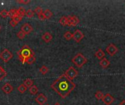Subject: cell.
<instances>
[{
  "mask_svg": "<svg viewBox=\"0 0 125 105\" xmlns=\"http://www.w3.org/2000/svg\"><path fill=\"white\" fill-rule=\"evenodd\" d=\"M106 53H108V54L111 56H114L116 54V53L119 51V49L118 48L114 45V44H110L107 48H106Z\"/></svg>",
  "mask_w": 125,
  "mask_h": 105,
  "instance_id": "52a82bcc",
  "label": "cell"
},
{
  "mask_svg": "<svg viewBox=\"0 0 125 105\" xmlns=\"http://www.w3.org/2000/svg\"><path fill=\"white\" fill-rule=\"evenodd\" d=\"M54 105H60V104H59V102H56V104H55Z\"/></svg>",
  "mask_w": 125,
  "mask_h": 105,
  "instance_id": "8d00e7d4",
  "label": "cell"
},
{
  "mask_svg": "<svg viewBox=\"0 0 125 105\" xmlns=\"http://www.w3.org/2000/svg\"><path fill=\"white\" fill-rule=\"evenodd\" d=\"M35 12H36L37 15H39V14L42 13V12H43V11H42V9L40 7H37L35 9Z\"/></svg>",
  "mask_w": 125,
  "mask_h": 105,
  "instance_id": "1f68e13d",
  "label": "cell"
},
{
  "mask_svg": "<svg viewBox=\"0 0 125 105\" xmlns=\"http://www.w3.org/2000/svg\"><path fill=\"white\" fill-rule=\"evenodd\" d=\"M48 71H49L48 68L47 67H45V65H44V66H42V67L40 69V73H41V74H42V75H45V74H47V73L48 72Z\"/></svg>",
  "mask_w": 125,
  "mask_h": 105,
  "instance_id": "4316f807",
  "label": "cell"
},
{
  "mask_svg": "<svg viewBox=\"0 0 125 105\" xmlns=\"http://www.w3.org/2000/svg\"><path fill=\"white\" fill-rule=\"evenodd\" d=\"M76 85L73 80H70L64 74L59 76L51 86V88L56 92L62 99L67 97L75 89Z\"/></svg>",
  "mask_w": 125,
  "mask_h": 105,
  "instance_id": "6da1fadb",
  "label": "cell"
},
{
  "mask_svg": "<svg viewBox=\"0 0 125 105\" xmlns=\"http://www.w3.org/2000/svg\"><path fill=\"white\" fill-rule=\"evenodd\" d=\"M26 16L27 17V18H32L33 16H34V12L31 10H28L26 12Z\"/></svg>",
  "mask_w": 125,
  "mask_h": 105,
  "instance_id": "f1b7e54d",
  "label": "cell"
},
{
  "mask_svg": "<svg viewBox=\"0 0 125 105\" xmlns=\"http://www.w3.org/2000/svg\"><path fill=\"white\" fill-rule=\"evenodd\" d=\"M59 23L62 26H67V17L66 16H63L60 18L59 20Z\"/></svg>",
  "mask_w": 125,
  "mask_h": 105,
  "instance_id": "cb8c5ba5",
  "label": "cell"
},
{
  "mask_svg": "<svg viewBox=\"0 0 125 105\" xmlns=\"http://www.w3.org/2000/svg\"><path fill=\"white\" fill-rule=\"evenodd\" d=\"M119 105H125V100H124V101H122L120 104Z\"/></svg>",
  "mask_w": 125,
  "mask_h": 105,
  "instance_id": "d590c367",
  "label": "cell"
},
{
  "mask_svg": "<svg viewBox=\"0 0 125 105\" xmlns=\"http://www.w3.org/2000/svg\"><path fill=\"white\" fill-rule=\"evenodd\" d=\"M104 96H105V95L103 94V93L102 91H97V92L95 93V94H94V96H95V98H96L97 100H103Z\"/></svg>",
  "mask_w": 125,
  "mask_h": 105,
  "instance_id": "d6986e66",
  "label": "cell"
},
{
  "mask_svg": "<svg viewBox=\"0 0 125 105\" xmlns=\"http://www.w3.org/2000/svg\"><path fill=\"white\" fill-rule=\"evenodd\" d=\"M38 88L36 86H32L31 88H29V92L32 94V95H35L38 93Z\"/></svg>",
  "mask_w": 125,
  "mask_h": 105,
  "instance_id": "7402d4cb",
  "label": "cell"
},
{
  "mask_svg": "<svg viewBox=\"0 0 125 105\" xmlns=\"http://www.w3.org/2000/svg\"><path fill=\"white\" fill-rule=\"evenodd\" d=\"M16 54L18 56L19 60L23 64L26 63V61L27 58H29L31 56H34V53L29 48V45H24L20 50H18V51L16 52Z\"/></svg>",
  "mask_w": 125,
  "mask_h": 105,
  "instance_id": "7a4b0ae2",
  "label": "cell"
},
{
  "mask_svg": "<svg viewBox=\"0 0 125 105\" xmlns=\"http://www.w3.org/2000/svg\"><path fill=\"white\" fill-rule=\"evenodd\" d=\"M7 72L0 66V80H2L7 76Z\"/></svg>",
  "mask_w": 125,
  "mask_h": 105,
  "instance_id": "603a6c76",
  "label": "cell"
},
{
  "mask_svg": "<svg viewBox=\"0 0 125 105\" xmlns=\"http://www.w3.org/2000/svg\"><path fill=\"white\" fill-rule=\"evenodd\" d=\"M88 61V59L81 53H77L73 58H72V62L78 67V68H81L83 65H85Z\"/></svg>",
  "mask_w": 125,
  "mask_h": 105,
  "instance_id": "3957f363",
  "label": "cell"
},
{
  "mask_svg": "<svg viewBox=\"0 0 125 105\" xmlns=\"http://www.w3.org/2000/svg\"><path fill=\"white\" fill-rule=\"evenodd\" d=\"M9 12V17H10L11 19H13L18 15V10L16 9H11Z\"/></svg>",
  "mask_w": 125,
  "mask_h": 105,
  "instance_id": "2e32d148",
  "label": "cell"
},
{
  "mask_svg": "<svg viewBox=\"0 0 125 105\" xmlns=\"http://www.w3.org/2000/svg\"><path fill=\"white\" fill-rule=\"evenodd\" d=\"M105 53H104V51L102 49H99L96 53H95V56L97 57V59L99 60H102L103 58H105Z\"/></svg>",
  "mask_w": 125,
  "mask_h": 105,
  "instance_id": "9a60e30c",
  "label": "cell"
},
{
  "mask_svg": "<svg viewBox=\"0 0 125 105\" xmlns=\"http://www.w3.org/2000/svg\"><path fill=\"white\" fill-rule=\"evenodd\" d=\"M37 16H38V18H39L40 20H46V18H45V15H44L43 12H42V13H41V14H39V15H37Z\"/></svg>",
  "mask_w": 125,
  "mask_h": 105,
  "instance_id": "836d02e7",
  "label": "cell"
},
{
  "mask_svg": "<svg viewBox=\"0 0 125 105\" xmlns=\"http://www.w3.org/2000/svg\"><path fill=\"white\" fill-rule=\"evenodd\" d=\"M48 99L47 97L43 94H40L36 98H35V101L37 104L40 105H43L46 102H47Z\"/></svg>",
  "mask_w": 125,
  "mask_h": 105,
  "instance_id": "8fae6325",
  "label": "cell"
},
{
  "mask_svg": "<svg viewBox=\"0 0 125 105\" xmlns=\"http://www.w3.org/2000/svg\"><path fill=\"white\" fill-rule=\"evenodd\" d=\"M30 0H17L16 2L19 4H27L30 2Z\"/></svg>",
  "mask_w": 125,
  "mask_h": 105,
  "instance_id": "4dcf8cb0",
  "label": "cell"
},
{
  "mask_svg": "<svg viewBox=\"0 0 125 105\" xmlns=\"http://www.w3.org/2000/svg\"><path fill=\"white\" fill-rule=\"evenodd\" d=\"M64 38L67 40H70L71 39H73V34L70 31H67L64 34Z\"/></svg>",
  "mask_w": 125,
  "mask_h": 105,
  "instance_id": "d4e9b609",
  "label": "cell"
},
{
  "mask_svg": "<svg viewBox=\"0 0 125 105\" xmlns=\"http://www.w3.org/2000/svg\"><path fill=\"white\" fill-rule=\"evenodd\" d=\"M42 39H43L44 42H51V41L52 40L53 36L51 35V33H49V32H45V33H44V34H42Z\"/></svg>",
  "mask_w": 125,
  "mask_h": 105,
  "instance_id": "4fadbf2b",
  "label": "cell"
},
{
  "mask_svg": "<svg viewBox=\"0 0 125 105\" xmlns=\"http://www.w3.org/2000/svg\"><path fill=\"white\" fill-rule=\"evenodd\" d=\"M35 61H36V58H35V56L34 55V56H31V57H29V58H27L26 61V63L28 64H31Z\"/></svg>",
  "mask_w": 125,
  "mask_h": 105,
  "instance_id": "484cf974",
  "label": "cell"
},
{
  "mask_svg": "<svg viewBox=\"0 0 125 105\" xmlns=\"http://www.w3.org/2000/svg\"><path fill=\"white\" fill-rule=\"evenodd\" d=\"M22 18H21V17H20V16L17 15V16H16L15 18H14L12 20H15V21L17 23H19V22H20V21L22 20ZM11 20H12V19H11Z\"/></svg>",
  "mask_w": 125,
  "mask_h": 105,
  "instance_id": "d6a6232c",
  "label": "cell"
},
{
  "mask_svg": "<svg viewBox=\"0 0 125 105\" xmlns=\"http://www.w3.org/2000/svg\"><path fill=\"white\" fill-rule=\"evenodd\" d=\"M64 75L67 78H69L70 80H74L75 77L78 76V72L73 67H70L65 72Z\"/></svg>",
  "mask_w": 125,
  "mask_h": 105,
  "instance_id": "277c9868",
  "label": "cell"
},
{
  "mask_svg": "<svg viewBox=\"0 0 125 105\" xmlns=\"http://www.w3.org/2000/svg\"><path fill=\"white\" fill-rule=\"evenodd\" d=\"M27 90V88L25 86V85L23 83L21 85H20L18 87V91L21 93V94H24Z\"/></svg>",
  "mask_w": 125,
  "mask_h": 105,
  "instance_id": "44dd1931",
  "label": "cell"
},
{
  "mask_svg": "<svg viewBox=\"0 0 125 105\" xmlns=\"http://www.w3.org/2000/svg\"><path fill=\"white\" fill-rule=\"evenodd\" d=\"M16 36H17V37H18V38H19V39H23L25 37L26 34H25L22 31H19L17 33Z\"/></svg>",
  "mask_w": 125,
  "mask_h": 105,
  "instance_id": "f546056e",
  "label": "cell"
},
{
  "mask_svg": "<svg viewBox=\"0 0 125 105\" xmlns=\"http://www.w3.org/2000/svg\"><path fill=\"white\" fill-rule=\"evenodd\" d=\"M1 26H0V30H1Z\"/></svg>",
  "mask_w": 125,
  "mask_h": 105,
  "instance_id": "74e56055",
  "label": "cell"
},
{
  "mask_svg": "<svg viewBox=\"0 0 125 105\" xmlns=\"http://www.w3.org/2000/svg\"></svg>",
  "mask_w": 125,
  "mask_h": 105,
  "instance_id": "f35d334b",
  "label": "cell"
},
{
  "mask_svg": "<svg viewBox=\"0 0 125 105\" xmlns=\"http://www.w3.org/2000/svg\"><path fill=\"white\" fill-rule=\"evenodd\" d=\"M110 64H111L110 61H109L107 58H103V59L100 60V65L103 69H107V68L109 67Z\"/></svg>",
  "mask_w": 125,
  "mask_h": 105,
  "instance_id": "5bb4252c",
  "label": "cell"
},
{
  "mask_svg": "<svg viewBox=\"0 0 125 105\" xmlns=\"http://www.w3.org/2000/svg\"><path fill=\"white\" fill-rule=\"evenodd\" d=\"M21 31H22L26 35V34H30V33L33 31V27H32L29 23H26L25 24H23V25L21 26Z\"/></svg>",
  "mask_w": 125,
  "mask_h": 105,
  "instance_id": "9c48e42d",
  "label": "cell"
},
{
  "mask_svg": "<svg viewBox=\"0 0 125 105\" xmlns=\"http://www.w3.org/2000/svg\"><path fill=\"white\" fill-rule=\"evenodd\" d=\"M12 56V53L8 49H4L0 53V58L5 63H7L10 60H11Z\"/></svg>",
  "mask_w": 125,
  "mask_h": 105,
  "instance_id": "5b68a950",
  "label": "cell"
},
{
  "mask_svg": "<svg viewBox=\"0 0 125 105\" xmlns=\"http://www.w3.org/2000/svg\"><path fill=\"white\" fill-rule=\"evenodd\" d=\"M26 10L22 7H20L18 9V15L21 17V18H23L24 15H26Z\"/></svg>",
  "mask_w": 125,
  "mask_h": 105,
  "instance_id": "e0dca14e",
  "label": "cell"
},
{
  "mask_svg": "<svg viewBox=\"0 0 125 105\" xmlns=\"http://www.w3.org/2000/svg\"><path fill=\"white\" fill-rule=\"evenodd\" d=\"M10 26H11L12 27H15V26L18 24V23H16L15 20H13L12 19V20L10 21Z\"/></svg>",
  "mask_w": 125,
  "mask_h": 105,
  "instance_id": "e575fe53",
  "label": "cell"
},
{
  "mask_svg": "<svg viewBox=\"0 0 125 105\" xmlns=\"http://www.w3.org/2000/svg\"><path fill=\"white\" fill-rule=\"evenodd\" d=\"M0 15H1L2 18H7V17L9 16V12H8L7 10H2L0 12Z\"/></svg>",
  "mask_w": 125,
  "mask_h": 105,
  "instance_id": "83f0119b",
  "label": "cell"
},
{
  "mask_svg": "<svg viewBox=\"0 0 125 105\" xmlns=\"http://www.w3.org/2000/svg\"><path fill=\"white\" fill-rule=\"evenodd\" d=\"M1 90L4 91V93L9 94H10L12 90H13V87L10 84V83H5L2 87H1Z\"/></svg>",
  "mask_w": 125,
  "mask_h": 105,
  "instance_id": "7c38bea8",
  "label": "cell"
},
{
  "mask_svg": "<svg viewBox=\"0 0 125 105\" xmlns=\"http://www.w3.org/2000/svg\"><path fill=\"white\" fill-rule=\"evenodd\" d=\"M33 83H34V81L31 79H26L24 80L23 82V84L25 85V86L28 88H31L32 86H33Z\"/></svg>",
  "mask_w": 125,
  "mask_h": 105,
  "instance_id": "ac0fdd59",
  "label": "cell"
},
{
  "mask_svg": "<svg viewBox=\"0 0 125 105\" xmlns=\"http://www.w3.org/2000/svg\"><path fill=\"white\" fill-rule=\"evenodd\" d=\"M114 101L115 99L110 94H106L103 99V102L106 105H111Z\"/></svg>",
  "mask_w": 125,
  "mask_h": 105,
  "instance_id": "30bf717a",
  "label": "cell"
},
{
  "mask_svg": "<svg viewBox=\"0 0 125 105\" xmlns=\"http://www.w3.org/2000/svg\"><path fill=\"white\" fill-rule=\"evenodd\" d=\"M83 37H84V34L79 29L75 30V32L73 34V38L76 42H80Z\"/></svg>",
  "mask_w": 125,
  "mask_h": 105,
  "instance_id": "ba28073f",
  "label": "cell"
},
{
  "mask_svg": "<svg viewBox=\"0 0 125 105\" xmlns=\"http://www.w3.org/2000/svg\"><path fill=\"white\" fill-rule=\"evenodd\" d=\"M80 23L79 18L75 15L67 16V25L68 26H76Z\"/></svg>",
  "mask_w": 125,
  "mask_h": 105,
  "instance_id": "8992f818",
  "label": "cell"
},
{
  "mask_svg": "<svg viewBox=\"0 0 125 105\" xmlns=\"http://www.w3.org/2000/svg\"><path fill=\"white\" fill-rule=\"evenodd\" d=\"M43 14H44V15H45V17L46 19H49V18H51L53 16V12L50 10H48H48H45L43 12Z\"/></svg>",
  "mask_w": 125,
  "mask_h": 105,
  "instance_id": "ffe728a7",
  "label": "cell"
}]
</instances>
